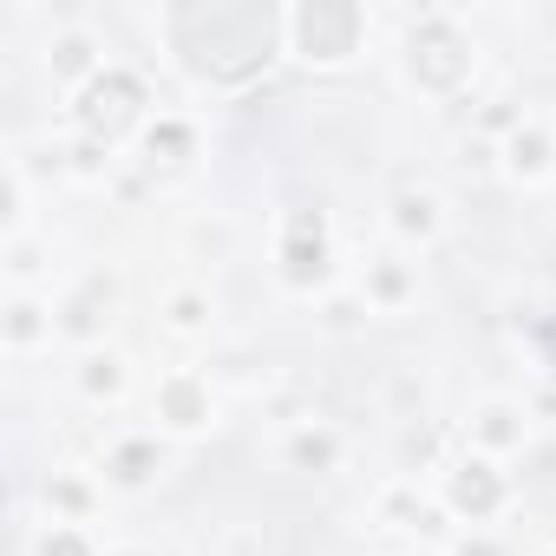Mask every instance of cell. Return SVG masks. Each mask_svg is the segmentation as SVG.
I'll return each mask as SVG.
<instances>
[{
	"label": "cell",
	"mask_w": 556,
	"mask_h": 556,
	"mask_svg": "<svg viewBox=\"0 0 556 556\" xmlns=\"http://www.w3.org/2000/svg\"><path fill=\"white\" fill-rule=\"evenodd\" d=\"M157 27L177 66L203 86H249L289 40V21L255 0H190V8H164Z\"/></svg>",
	"instance_id": "1"
},
{
	"label": "cell",
	"mask_w": 556,
	"mask_h": 556,
	"mask_svg": "<svg viewBox=\"0 0 556 556\" xmlns=\"http://www.w3.org/2000/svg\"><path fill=\"white\" fill-rule=\"evenodd\" d=\"M282 21H289V53L302 66H321V73L348 66L374 34L361 0H302V8H289Z\"/></svg>",
	"instance_id": "2"
},
{
	"label": "cell",
	"mask_w": 556,
	"mask_h": 556,
	"mask_svg": "<svg viewBox=\"0 0 556 556\" xmlns=\"http://www.w3.org/2000/svg\"><path fill=\"white\" fill-rule=\"evenodd\" d=\"M406 79L419 92H439V99L471 79V40L452 14H419L406 27Z\"/></svg>",
	"instance_id": "3"
},
{
	"label": "cell",
	"mask_w": 556,
	"mask_h": 556,
	"mask_svg": "<svg viewBox=\"0 0 556 556\" xmlns=\"http://www.w3.org/2000/svg\"><path fill=\"white\" fill-rule=\"evenodd\" d=\"M144 105H151L144 79H138L131 66H105L99 79H86V86H79V99H73V118H79V131H86V138L112 144V138H125V131L144 118Z\"/></svg>",
	"instance_id": "4"
},
{
	"label": "cell",
	"mask_w": 556,
	"mask_h": 556,
	"mask_svg": "<svg viewBox=\"0 0 556 556\" xmlns=\"http://www.w3.org/2000/svg\"><path fill=\"white\" fill-rule=\"evenodd\" d=\"M275 268H282V289H295V295H315V289L334 282V236H328L321 210H289Z\"/></svg>",
	"instance_id": "5"
},
{
	"label": "cell",
	"mask_w": 556,
	"mask_h": 556,
	"mask_svg": "<svg viewBox=\"0 0 556 556\" xmlns=\"http://www.w3.org/2000/svg\"><path fill=\"white\" fill-rule=\"evenodd\" d=\"M439 504H445L452 517H465V523H491V517L510 504V478L497 471V458L471 452V458H458V465L445 471V484H439Z\"/></svg>",
	"instance_id": "6"
},
{
	"label": "cell",
	"mask_w": 556,
	"mask_h": 556,
	"mask_svg": "<svg viewBox=\"0 0 556 556\" xmlns=\"http://www.w3.org/2000/svg\"><path fill=\"white\" fill-rule=\"evenodd\" d=\"M157 419L170 432H203L216 419V400H210V380L203 374H164L157 380Z\"/></svg>",
	"instance_id": "7"
},
{
	"label": "cell",
	"mask_w": 556,
	"mask_h": 556,
	"mask_svg": "<svg viewBox=\"0 0 556 556\" xmlns=\"http://www.w3.org/2000/svg\"><path fill=\"white\" fill-rule=\"evenodd\" d=\"M112 308H118V282H112V275H92V282H79V289L66 295V308H60V334H73V341H99L105 321H112Z\"/></svg>",
	"instance_id": "8"
},
{
	"label": "cell",
	"mask_w": 556,
	"mask_h": 556,
	"mask_svg": "<svg viewBox=\"0 0 556 556\" xmlns=\"http://www.w3.org/2000/svg\"><path fill=\"white\" fill-rule=\"evenodd\" d=\"M504 170H510L517 184H543V177L556 170V138H549L543 125H510V138H504Z\"/></svg>",
	"instance_id": "9"
},
{
	"label": "cell",
	"mask_w": 556,
	"mask_h": 556,
	"mask_svg": "<svg viewBox=\"0 0 556 556\" xmlns=\"http://www.w3.org/2000/svg\"><path fill=\"white\" fill-rule=\"evenodd\" d=\"M387 229H393L400 242H432V236L445 229V203H439L432 190H393V203H387Z\"/></svg>",
	"instance_id": "10"
},
{
	"label": "cell",
	"mask_w": 556,
	"mask_h": 556,
	"mask_svg": "<svg viewBox=\"0 0 556 556\" xmlns=\"http://www.w3.org/2000/svg\"><path fill=\"white\" fill-rule=\"evenodd\" d=\"M413 289H419V282H413V262H406V255H374L367 275H361V295H367V308H380V315L406 308Z\"/></svg>",
	"instance_id": "11"
},
{
	"label": "cell",
	"mask_w": 556,
	"mask_h": 556,
	"mask_svg": "<svg viewBox=\"0 0 556 556\" xmlns=\"http://www.w3.org/2000/svg\"><path fill=\"white\" fill-rule=\"evenodd\" d=\"M523 432H530V419H523V406H510V400H491V406H478V413H471V445H478L484 458L517 452V445H523Z\"/></svg>",
	"instance_id": "12"
},
{
	"label": "cell",
	"mask_w": 556,
	"mask_h": 556,
	"mask_svg": "<svg viewBox=\"0 0 556 556\" xmlns=\"http://www.w3.org/2000/svg\"><path fill=\"white\" fill-rule=\"evenodd\" d=\"M157 471H164V445H157V439H125V445L105 452V478H112L118 491H144Z\"/></svg>",
	"instance_id": "13"
},
{
	"label": "cell",
	"mask_w": 556,
	"mask_h": 556,
	"mask_svg": "<svg viewBox=\"0 0 556 556\" xmlns=\"http://www.w3.org/2000/svg\"><path fill=\"white\" fill-rule=\"evenodd\" d=\"M47 66H53V79H60V86H86V79H99V73H105V66H99V47H92V34H79V27L53 34V47H47Z\"/></svg>",
	"instance_id": "14"
},
{
	"label": "cell",
	"mask_w": 556,
	"mask_h": 556,
	"mask_svg": "<svg viewBox=\"0 0 556 556\" xmlns=\"http://www.w3.org/2000/svg\"><path fill=\"white\" fill-rule=\"evenodd\" d=\"M144 157H151V164H184V157H197V125H190V118H151V125H144Z\"/></svg>",
	"instance_id": "15"
},
{
	"label": "cell",
	"mask_w": 556,
	"mask_h": 556,
	"mask_svg": "<svg viewBox=\"0 0 556 556\" xmlns=\"http://www.w3.org/2000/svg\"><path fill=\"white\" fill-rule=\"evenodd\" d=\"M289 465L295 471H334L341 465V432H328V426H302L295 439H289Z\"/></svg>",
	"instance_id": "16"
},
{
	"label": "cell",
	"mask_w": 556,
	"mask_h": 556,
	"mask_svg": "<svg viewBox=\"0 0 556 556\" xmlns=\"http://www.w3.org/2000/svg\"><path fill=\"white\" fill-rule=\"evenodd\" d=\"M79 387H86V400H118V393H125V361H118L112 348H105V354L92 348V354L79 361Z\"/></svg>",
	"instance_id": "17"
},
{
	"label": "cell",
	"mask_w": 556,
	"mask_h": 556,
	"mask_svg": "<svg viewBox=\"0 0 556 556\" xmlns=\"http://www.w3.org/2000/svg\"><path fill=\"white\" fill-rule=\"evenodd\" d=\"M60 321L40 308V302H27V295H14L8 302V348H34V341H47Z\"/></svg>",
	"instance_id": "18"
},
{
	"label": "cell",
	"mask_w": 556,
	"mask_h": 556,
	"mask_svg": "<svg viewBox=\"0 0 556 556\" xmlns=\"http://www.w3.org/2000/svg\"><path fill=\"white\" fill-rule=\"evenodd\" d=\"M387 510H393V517H406V530H426V536H439V530H445V504H426V497H413V491H393V497H387Z\"/></svg>",
	"instance_id": "19"
},
{
	"label": "cell",
	"mask_w": 556,
	"mask_h": 556,
	"mask_svg": "<svg viewBox=\"0 0 556 556\" xmlns=\"http://www.w3.org/2000/svg\"><path fill=\"white\" fill-rule=\"evenodd\" d=\"M34 556H99V549H92V536H86V530H73V523H53V530L34 543Z\"/></svg>",
	"instance_id": "20"
},
{
	"label": "cell",
	"mask_w": 556,
	"mask_h": 556,
	"mask_svg": "<svg viewBox=\"0 0 556 556\" xmlns=\"http://www.w3.org/2000/svg\"><path fill=\"white\" fill-rule=\"evenodd\" d=\"M210 321V302H203V289H184V295H170V328L177 334H197Z\"/></svg>",
	"instance_id": "21"
},
{
	"label": "cell",
	"mask_w": 556,
	"mask_h": 556,
	"mask_svg": "<svg viewBox=\"0 0 556 556\" xmlns=\"http://www.w3.org/2000/svg\"><path fill=\"white\" fill-rule=\"evenodd\" d=\"M47 504H60V510H86L92 497H86V484H73V478H53V484H47Z\"/></svg>",
	"instance_id": "22"
},
{
	"label": "cell",
	"mask_w": 556,
	"mask_h": 556,
	"mask_svg": "<svg viewBox=\"0 0 556 556\" xmlns=\"http://www.w3.org/2000/svg\"><path fill=\"white\" fill-rule=\"evenodd\" d=\"M105 151H112V144H99V138H79V144H73V164H79V170L92 177V170L105 164Z\"/></svg>",
	"instance_id": "23"
},
{
	"label": "cell",
	"mask_w": 556,
	"mask_h": 556,
	"mask_svg": "<svg viewBox=\"0 0 556 556\" xmlns=\"http://www.w3.org/2000/svg\"><path fill=\"white\" fill-rule=\"evenodd\" d=\"M452 556H504L491 536H465V543H452Z\"/></svg>",
	"instance_id": "24"
},
{
	"label": "cell",
	"mask_w": 556,
	"mask_h": 556,
	"mask_svg": "<svg viewBox=\"0 0 556 556\" xmlns=\"http://www.w3.org/2000/svg\"><path fill=\"white\" fill-rule=\"evenodd\" d=\"M112 556H151V549H112Z\"/></svg>",
	"instance_id": "25"
},
{
	"label": "cell",
	"mask_w": 556,
	"mask_h": 556,
	"mask_svg": "<svg viewBox=\"0 0 556 556\" xmlns=\"http://www.w3.org/2000/svg\"><path fill=\"white\" fill-rule=\"evenodd\" d=\"M543 556H556V549H543Z\"/></svg>",
	"instance_id": "26"
}]
</instances>
